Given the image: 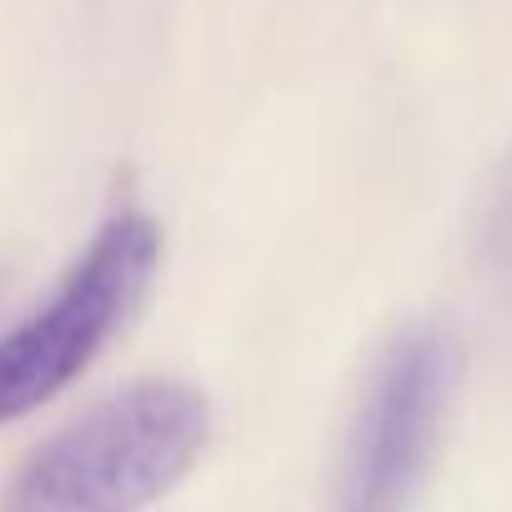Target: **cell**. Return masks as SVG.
I'll return each mask as SVG.
<instances>
[{
	"instance_id": "cell-1",
	"label": "cell",
	"mask_w": 512,
	"mask_h": 512,
	"mask_svg": "<svg viewBox=\"0 0 512 512\" xmlns=\"http://www.w3.org/2000/svg\"><path fill=\"white\" fill-rule=\"evenodd\" d=\"M211 402L176 377H141L56 437L6 482L0 512H141L161 502L206 452Z\"/></svg>"
},
{
	"instance_id": "cell-2",
	"label": "cell",
	"mask_w": 512,
	"mask_h": 512,
	"mask_svg": "<svg viewBox=\"0 0 512 512\" xmlns=\"http://www.w3.org/2000/svg\"><path fill=\"white\" fill-rule=\"evenodd\" d=\"M161 267V226L146 211H116L56 297L0 337V427L61 397L131 322Z\"/></svg>"
},
{
	"instance_id": "cell-3",
	"label": "cell",
	"mask_w": 512,
	"mask_h": 512,
	"mask_svg": "<svg viewBox=\"0 0 512 512\" xmlns=\"http://www.w3.org/2000/svg\"><path fill=\"white\" fill-rule=\"evenodd\" d=\"M452 382L457 347L442 327H412L382 352L332 512H412L442 442Z\"/></svg>"
},
{
	"instance_id": "cell-4",
	"label": "cell",
	"mask_w": 512,
	"mask_h": 512,
	"mask_svg": "<svg viewBox=\"0 0 512 512\" xmlns=\"http://www.w3.org/2000/svg\"><path fill=\"white\" fill-rule=\"evenodd\" d=\"M492 251H497V262L512 267V176H507L502 201H497V216H492Z\"/></svg>"
}]
</instances>
